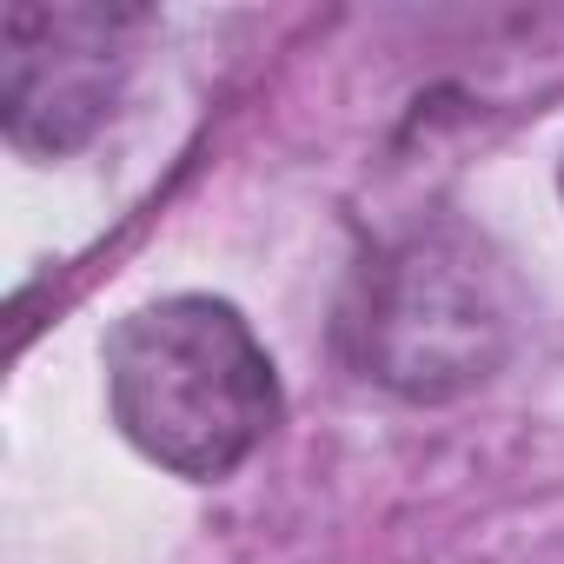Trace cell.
Wrapping results in <instances>:
<instances>
[{
	"label": "cell",
	"mask_w": 564,
	"mask_h": 564,
	"mask_svg": "<svg viewBox=\"0 0 564 564\" xmlns=\"http://www.w3.org/2000/svg\"><path fill=\"white\" fill-rule=\"evenodd\" d=\"M107 405L160 471L213 485L279 425V379L226 300L180 293L107 333Z\"/></svg>",
	"instance_id": "obj_1"
},
{
	"label": "cell",
	"mask_w": 564,
	"mask_h": 564,
	"mask_svg": "<svg viewBox=\"0 0 564 564\" xmlns=\"http://www.w3.org/2000/svg\"><path fill=\"white\" fill-rule=\"evenodd\" d=\"M346 326L366 379L405 399H452L491 379L518 319L498 252L465 226H432L366 265Z\"/></svg>",
	"instance_id": "obj_2"
},
{
	"label": "cell",
	"mask_w": 564,
	"mask_h": 564,
	"mask_svg": "<svg viewBox=\"0 0 564 564\" xmlns=\"http://www.w3.org/2000/svg\"><path fill=\"white\" fill-rule=\"evenodd\" d=\"M140 21L120 8H34L14 0L0 21V107L21 153H74L113 113L127 74V34Z\"/></svg>",
	"instance_id": "obj_3"
}]
</instances>
